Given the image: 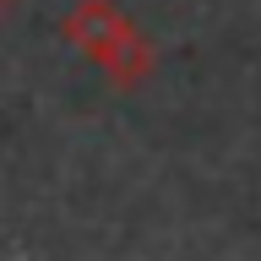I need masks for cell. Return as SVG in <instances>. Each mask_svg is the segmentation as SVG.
<instances>
[{
  "mask_svg": "<svg viewBox=\"0 0 261 261\" xmlns=\"http://www.w3.org/2000/svg\"><path fill=\"white\" fill-rule=\"evenodd\" d=\"M6 6H11V0H0V16H6Z\"/></svg>",
  "mask_w": 261,
  "mask_h": 261,
  "instance_id": "7a4b0ae2",
  "label": "cell"
},
{
  "mask_svg": "<svg viewBox=\"0 0 261 261\" xmlns=\"http://www.w3.org/2000/svg\"><path fill=\"white\" fill-rule=\"evenodd\" d=\"M60 38L120 93H136L158 71V44L120 0H71V11L60 16Z\"/></svg>",
  "mask_w": 261,
  "mask_h": 261,
  "instance_id": "6da1fadb",
  "label": "cell"
}]
</instances>
